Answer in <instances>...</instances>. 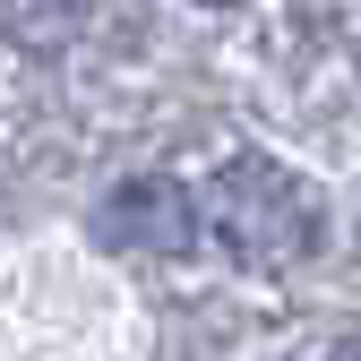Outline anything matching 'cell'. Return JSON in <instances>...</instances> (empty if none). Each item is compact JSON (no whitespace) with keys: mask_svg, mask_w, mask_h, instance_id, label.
I'll return each mask as SVG.
<instances>
[{"mask_svg":"<svg viewBox=\"0 0 361 361\" xmlns=\"http://www.w3.org/2000/svg\"><path fill=\"white\" fill-rule=\"evenodd\" d=\"M207 224L241 258H258V267H284L310 241V207H301V190H293L276 164H224L215 190H207Z\"/></svg>","mask_w":361,"mask_h":361,"instance_id":"cell-1","label":"cell"},{"mask_svg":"<svg viewBox=\"0 0 361 361\" xmlns=\"http://www.w3.org/2000/svg\"><path fill=\"white\" fill-rule=\"evenodd\" d=\"M104 224H112V233H129V241H147V250H190V198L164 190V180H138V190H121Z\"/></svg>","mask_w":361,"mask_h":361,"instance_id":"cell-2","label":"cell"},{"mask_svg":"<svg viewBox=\"0 0 361 361\" xmlns=\"http://www.w3.org/2000/svg\"><path fill=\"white\" fill-rule=\"evenodd\" d=\"M215 9H233V0H215Z\"/></svg>","mask_w":361,"mask_h":361,"instance_id":"cell-3","label":"cell"}]
</instances>
